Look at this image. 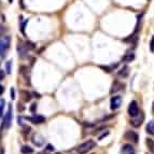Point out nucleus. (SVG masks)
Listing matches in <instances>:
<instances>
[{"label": "nucleus", "mask_w": 154, "mask_h": 154, "mask_svg": "<svg viewBox=\"0 0 154 154\" xmlns=\"http://www.w3.org/2000/svg\"><path fill=\"white\" fill-rule=\"evenodd\" d=\"M5 26H2V25H0V38H2L3 36H5Z\"/></svg>", "instance_id": "nucleus-21"}, {"label": "nucleus", "mask_w": 154, "mask_h": 154, "mask_svg": "<svg viewBox=\"0 0 154 154\" xmlns=\"http://www.w3.org/2000/svg\"><path fill=\"white\" fill-rule=\"evenodd\" d=\"M124 85L122 84L120 81H114V82L112 83V86H111V90H110V93L111 94H113V93H116L119 92V91L121 90L122 88H123Z\"/></svg>", "instance_id": "nucleus-10"}, {"label": "nucleus", "mask_w": 154, "mask_h": 154, "mask_svg": "<svg viewBox=\"0 0 154 154\" xmlns=\"http://www.w3.org/2000/svg\"><path fill=\"white\" fill-rule=\"evenodd\" d=\"M46 150H48V151H53V150H54V146H51V144H49L48 148H46Z\"/></svg>", "instance_id": "nucleus-28"}, {"label": "nucleus", "mask_w": 154, "mask_h": 154, "mask_svg": "<svg viewBox=\"0 0 154 154\" xmlns=\"http://www.w3.org/2000/svg\"><path fill=\"white\" fill-rule=\"evenodd\" d=\"M16 50H17V53L20 55V57L22 58H25V57L28 56V48L26 45V43L24 44L23 42H18L17 46H16Z\"/></svg>", "instance_id": "nucleus-4"}, {"label": "nucleus", "mask_w": 154, "mask_h": 154, "mask_svg": "<svg viewBox=\"0 0 154 154\" xmlns=\"http://www.w3.org/2000/svg\"><path fill=\"white\" fill-rule=\"evenodd\" d=\"M37 108H38L37 103H32V105H31V107H30V111H31V112H36Z\"/></svg>", "instance_id": "nucleus-25"}, {"label": "nucleus", "mask_w": 154, "mask_h": 154, "mask_svg": "<svg viewBox=\"0 0 154 154\" xmlns=\"http://www.w3.org/2000/svg\"><path fill=\"white\" fill-rule=\"evenodd\" d=\"M27 23H28V20H27V21H25V22H24V23L21 25V30H22V32H23L24 35H25V25H26Z\"/></svg>", "instance_id": "nucleus-24"}, {"label": "nucleus", "mask_w": 154, "mask_h": 154, "mask_svg": "<svg viewBox=\"0 0 154 154\" xmlns=\"http://www.w3.org/2000/svg\"><path fill=\"white\" fill-rule=\"evenodd\" d=\"M5 70H7V73H11L12 71V62L11 60L5 63Z\"/></svg>", "instance_id": "nucleus-20"}, {"label": "nucleus", "mask_w": 154, "mask_h": 154, "mask_svg": "<svg viewBox=\"0 0 154 154\" xmlns=\"http://www.w3.org/2000/svg\"><path fill=\"white\" fill-rule=\"evenodd\" d=\"M152 110H153V112H154V101H153V105H152Z\"/></svg>", "instance_id": "nucleus-32"}, {"label": "nucleus", "mask_w": 154, "mask_h": 154, "mask_svg": "<svg viewBox=\"0 0 154 154\" xmlns=\"http://www.w3.org/2000/svg\"><path fill=\"white\" fill-rule=\"evenodd\" d=\"M12 106H9V109L5 113V121H3V126H5V128H9L11 126V122H12Z\"/></svg>", "instance_id": "nucleus-7"}, {"label": "nucleus", "mask_w": 154, "mask_h": 154, "mask_svg": "<svg viewBox=\"0 0 154 154\" xmlns=\"http://www.w3.org/2000/svg\"><path fill=\"white\" fill-rule=\"evenodd\" d=\"M0 154H5V149H1V151H0Z\"/></svg>", "instance_id": "nucleus-31"}, {"label": "nucleus", "mask_w": 154, "mask_h": 154, "mask_svg": "<svg viewBox=\"0 0 154 154\" xmlns=\"http://www.w3.org/2000/svg\"><path fill=\"white\" fill-rule=\"evenodd\" d=\"M146 133H148V134H150V135L154 136V120H152V121H150L149 123L146 124Z\"/></svg>", "instance_id": "nucleus-14"}, {"label": "nucleus", "mask_w": 154, "mask_h": 154, "mask_svg": "<svg viewBox=\"0 0 154 154\" xmlns=\"http://www.w3.org/2000/svg\"><path fill=\"white\" fill-rule=\"evenodd\" d=\"M124 138H125L126 140H129V141L133 142V143H138V141H139L138 134L134 131H126L125 135H124Z\"/></svg>", "instance_id": "nucleus-5"}, {"label": "nucleus", "mask_w": 154, "mask_h": 154, "mask_svg": "<svg viewBox=\"0 0 154 154\" xmlns=\"http://www.w3.org/2000/svg\"><path fill=\"white\" fill-rule=\"evenodd\" d=\"M20 73L23 75L26 80H29V71H28V68L26 66H21V68H20Z\"/></svg>", "instance_id": "nucleus-17"}, {"label": "nucleus", "mask_w": 154, "mask_h": 154, "mask_svg": "<svg viewBox=\"0 0 154 154\" xmlns=\"http://www.w3.org/2000/svg\"><path fill=\"white\" fill-rule=\"evenodd\" d=\"M108 134H109V131H106L105 134H103V135H101V136L99 137V140H103V137H106V136H107V135H108Z\"/></svg>", "instance_id": "nucleus-30"}, {"label": "nucleus", "mask_w": 154, "mask_h": 154, "mask_svg": "<svg viewBox=\"0 0 154 154\" xmlns=\"http://www.w3.org/2000/svg\"><path fill=\"white\" fill-rule=\"evenodd\" d=\"M56 154H62V153H56Z\"/></svg>", "instance_id": "nucleus-34"}, {"label": "nucleus", "mask_w": 154, "mask_h": 154, "mask_svg": "<svg viewBox=\"0 0 154 154\" xmlns=\"http://www.w3.org/2000/svg\"><path fill=\"white\" fill-rule=\"evenodd\" d=\"M131 154H135V153H131Z\"/></svg>", "instance_id": "nucleus-36"}, {"label": "nucleus", "mask_w": 154, "mask_h": 154, "mask_svg": "<svg viewBox=\"0 0 154 154\" xmlns=\"http://www.w3.org/2000/svg\"><path fill=\"white\" fill-rule=\"evenodd\" d=\"M150 51L153 53L154 52V36H152L151 41H150Z\"/></svg>", "instance_id": "nucleus-22"}, {"label": "nucleus", "mask_w": 154, "mask_h": 154, "mask_svg": "<svg viewBox=\"0 0 154 154\" xmlns=\"http://www.w3.org/2000/svg\"><path fill=\"white\" fill-rule=\"evenodd\" d=\"M5 77V72L3 70H0V81H2Z\"/></svg>", "instance_id": "nucleus-26"}, {"label": "nucleus", "mask_w": 154, "mask_h": 154, "mask_svg": "<svg viewBox=\"0 0 154 154\" xmlns=\"http://www.w3.org/2000/svg\"><path fill=\"white\" fill-rule=\"evenodd\" d=\"M30 127H29V126H24L23 127V134L24 135H25L26 133H27V135H28L29 133H30Z\"/></svg>", "instance_id": "nucleus-23"}, {"label": "nucleus", "mask_w": 154, "mask_h": 154, "mask_svg": "<svg viewBox=\"0 0 154 154\" xmlns=\"http://www.w3.org/2000/svg\"><path fill=\"white\" fill-rule=\"evenodd\" d=\"M3 92H5V88H3L2 85L0 84V96L2 95V94H3Z\"/></svg>", "instance_id": "nucleus-29"}, {"label": "nucleus", "mask_w": 154, "mask_h": 154, "mask_svg": "<svg viewBox=\"0 0 154 154\" xmlns=\"http://www.w3.org/2000/svg\"><path fill=\"white\" fill-rule=\"evenodd\" d=\"M11 43V37L10 36H3L2 38H0V57H3L7 55L8 50L10 48Z\"/></svg>", "instance_id": "nucleus-1"}, {"label": "nucleus", "mask_w": 154, "mask_h": 154, "mask_svg": "<svg viewBox=\"0 0 154 154\" xmlns=\"http://www.w3.org/2000/svg\"><path fill=\"white\" fill-rule=\"evenodd\" d=\"M26 120H28V121H30L31 123L33 124H42L45 122V118L42 116H27V118H25Z\"/></svg>", "instance_id": "nucleus-9"}, {"label": "nucleus", "mask_w": 154, "mask_h": 154, "mask_svg": "<svg viewBox=\"0 0 154 154\" xmlns=\"http://www.w3.org/2000/svg\"><path fill=\"white\" fill-rule=\"evenodd\" d=\"M128 75H129V68H128V66L122 67V69H120V70H119V72H118L119 77L123 78V79H125V78L128 77Z\"/></svg>", "instance_id": "nucleus-11"}, {"label": "nucleus", "mask_w": 154, "mask_h": 154, "mask_svg": "<svg viewBox=\"0 0 154 154\" xmlns=\"http://www.w3.org/2000/svg\"><path fill=\"white\" fill-rule=\"evenodd\" d=\"M21 151H22V153H23V154H31V153H33V149H32V148H30L29 146H22Z\"/></svg>", "instance_id": "nucleus-18"}, {"label": "nucleus", "mask_w": 154, "mask_h": 154, "mask_svg": "<svg viewBox=\"0 0 154 154\" xmlns=\"http://www.w3.org/2000/svg\"><path fill=\"white\" fill-rule=\"evenodd\" d=\"M0 5H1V2H0Z\"/></svg>", "instance_id": "nucleus-35"}, {"label": "nucleus", "mask_w": 154, "mask_h": 154, "mask_svg": "<svg viewBox=\"0 0 154 154\" xmlns=\"http://www.w3.org/2000/svg\"><path fill=\"white\" fill-rule=\"evenodd\" d=\"M21 95H22V98H23V100L25 101V103H27V101H30L31 99V93L27 92V91H22L21 92Z\"/></svg>", "instance_id": "nucleus-16"}, {"label": "nucleus", "mask_w": 154, "mask_h": 154, "mask_svg": "<svg viewBox=\"0 0 154 154\" xmlns=\"http://www.w3.org/2000/svg\"><path fill=\"white\" fill-rule=\"evenodd\" d=\"M96 146V142L94 140H88V141L83 142L82 144H80L78 146V153L79 154H86L88 152H90L91 150H93Z\"/></svg>", "instance_id": "nucleus-2"}, {"label": "nucleus", "mask_w": 154, "mask_h": 154, "mask_svg": "<svg viewBox=\"0 0 154 154\" xmlns=\"http://www.w3.org/2000/svg\"><path fill=\"white\" fill-rule=\"evenodd\" d=\"M11 98H12L13 100L15 99V92H14V88H11Z\"/></svg>", "instance_id": "nucleus-27"}, {"label": "nucleus", "mask_w": 154, "mask_h": 154, "mask_svg": "<svg viewBox=\"0 0 154 154\" xmlns=\"http://www.w3.org/2000/svg\"><path fill=\"white\" fill-rule=\"evenodd\" d=\"M8 1H9L10 3H12V2H13V0H8Z\"/></svg>", "instance_id": "nucleus-33"}, {"label": "nucleus", "mask_w": 154, "mask_h": 154, "mask_svg": "<svg viewBox=\"0 0 154 154\" xmlns=\"http://www.w3.org/2000/svg\"><path fill=\"white\" fill-rule=\"evenodd\" d=\"M127 112H128V116H131V118H135L139 114V107H138V103L137 101L133 100L131 103L128 105V108H127Z\"/></svg>", "instance_id": "nucleus-3"}, {"label": "nucleus", "mask_w": 154, "mask_h": 154, "mask_svg": "<svg viewBox=\"0 0 154 154\" xmlns=\"http://www.w3.org/2000/svg\"><path fill=\"white\" fill-rule=\"evenodd\" d=\"M5 99H0V118L3 116V113H5L3 112V110H5Z\"/></svg>", "instance_id": "nucleus-19"}, {"label": "nucleus", "mask_w": 154, "mask_h": 154, "mask_svg": "<svg viewBox=\"0 0 154 154\" xmlns=\"http://www.w3.org/2000/svg\"><path fill=\"white\" fill-rule=\"evenodd\" d=\"M134 59H135V54H134L133 52H128V53H126V54L122 57V62L129 63V62H133Z\"/></svg>", "instance_id": "nucleus-12"}, {"label": "nucleus", "mask_w": 154, "mask_h": 154, "mask_svg": "<svg viewBox=\"0 0 154 154\" xmlns=\"http://www.w3.org/2000/svg\"><path fill=\"white\" fill-rule=\"evenodd\" d=\"M121 153L122 154H131V153H134L133 146H131V144H124L123 148H122V150H121Z\"/></svg>", "instance_id": "nucleus-13"}, {"label": "nucleus", "mask_w": 154, "mask_h": 154, "mask_svg": "<svg viewBox=\"0 0 154 154\" xmlns=\"http://www.w3.org/2000/svg\"><path fill=\"white\" fill-rule=\"evenodd\" d=\"M143 119H144L143 114H142V113H139L138 116L133 118V120L131 121V126H133V127H139V126L142 124V122H143Z\"/></svg>", "instance_id": "nucleus-8"}, {"label": "nucleus", "mask_w": 154, "mask_h": 154, "mask_svg": "<svg viewBox=\"0 0 154 154\" xmlns=\"http://www.w3.org/2000/svg\"><path fill=\"white\" fill-rule=\"evenodd\" d=\"M122 105V97L121 96H113L110 100V108L111 110H116Z\"/></svg>", "instance_id": "nucleus-6"}, {"label": "nucleus", "mask_w": 154, "mask_h": 154, "mask_svg": "<svg viewBox=\"0 0 154 154\" xmlns=\"http://www.w3.org/2000/svg\"><path fill=\"white\" fill-rule=\"evenodd\" d=\"M146 146H148V149H149V151L151 152L152 154H154V140H153V139H151V138H146Z\"/></svg>", "instance_id": "nucleus-15"}]
</instances>
